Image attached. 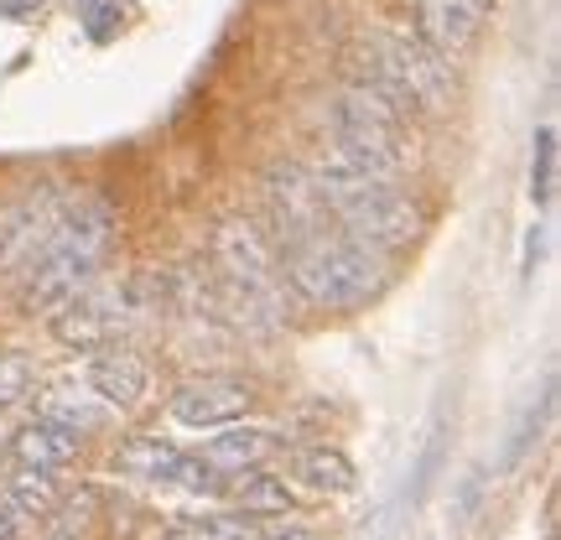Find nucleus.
Masks as SVG:
<instances>
[{"label":"nucleus","instance_id":"1","mask_svg":"<svg viewBox=\"0 0 561 540\" xmlns=\"http://www.w3.org/2000/svg\"><path fill=\"white\" fill-rule=\"evenodd\" d=\"M280 255V276H286V291L307 307H328V312H348V307H364L369 297H380L385 286V261L380 250L359 244L354 234H343L333 219L301 229L297 240L276 244Z\"/></svg>","mask_w":561,"mask_h":540},{"label":"nucleus","instance_id":"2","mask_svg":"<svg viewBox=\"0 0 561 540\" xmlns=\"http://www.w3.org/2000/svg\"><path fill=\"white\" fill-rule=\"evenodd\" d=\"M214 261V291H219L224 322L250 328V333H276L286 322V276L271 234L250 219H224L208 240Z\"/></svg>","mask_w":561,"mask_h":540},{"label":"nucleus","instance_id":"3","mask_svg":"<svg viewBox=\"0 0 561 540\" xmlns=\"http://www.w3.org/2000/svg\"><path fill=\"white\" fill-rule=\"evenodd\" d=\"M110 240H115V208L104 198L79 193V198L68 203L62 223L37 250V261L21 271V307L53 318L73 291H83L89 280L100 276L104 255H110Z\"/></svg>","mask_w":561,"mask_h":540},{"label":"nucleus","instance_id":"4","mask_svg":"<svg viewBox=\"0 0 561 540\" xmlns=\"http://www.w3.org/2000/svg\"><path fill=\"white\" fill-rule=\"evenodd\" d=\"M348 73L364 83L369 94H380L385 104H396L405 115H437L453 104L458 79H453V58L437 53L432 42H421L416 32H364L348 53Z\"/></svg>","mask_w":561,"mask_h":540},{"label":"nucleus","instance_id":"5","mask_svg":"<svg viewBox=\"0 0 561 540\" xmlns=\"http://www.w3.org/2000/svg\"><path fill=\"white\" fill-rule=\"evenodd\" d=\"M312 182H318V198L328 203V214L343 234H354L359 244L380 250V255H396L421 234V203L405 193L401 182L375 177V172H359L339 157H322L318 166H307Z\"/></svg>","mask_w":561,"mask_h":540},{"label":"nucleus","instance_id":"6","mask_svg":"<svg viewBox=\"0 0 561 540\" xmlns=\"http://www.w3.org/2000/svg\"><path fill=\"white\" fill-rule=\"evenodd\" d=\"M328 140L333 157L375 172V177L401 182L416 166V136H411V115L385 104L380 94H369L364 83H343L333 104H328Z\"/></svg>","mask_w":561,"mask_h":540},{"label":"nucleus","instance_id":"7","mask_svg":"<svg viewBox=\"0 0 561 540\" xmlns=\"http://www.w3.org/2000/svg\"><path fill=\"white\" fill-rule=\"evenodd\" d=\"M151 280L136 276V280H89L83 291L62 301L58 312H53V338L62 348H73V354H94V348H110V343H121L125 328H136L140 312H151Z\"/></svg>","mask_w":561,"mask_h":540},{"label":"nucleus","instance_id":"8","mask_svg":"<svg viewBox=\"0 0 561 540\" xmlns=\"http://www.w3.org/2000/svg\"><path fill=\"white\" fill-rule=\"evenodd\" d=\"M73 198H79L73 187H42L32 198L0 208V276H21L26 265L37 261V250L62 223V214H68Z\"/></svg>","mask_w":561,"mask_h":540},{"label":"nucleus","instance_id":"9","mask_svg":"<svg viewBox=\"0 0 561 540\" xmlns=\"http://www.w3.org/2000/svg\"><path fill=\"white\" fill-rule=\"evenodd\" d=\"M250 405H255V390L234 375H203V380L182 384L178 395H172V416L182 426H198V432H214V426H229V421L250 416Z\"/></svg>","mask_w":561,"mask_h":540},{"label":"nucleus","instance_id":"10","mask_svg":"<svg viewBox=\"0 0 561 540\" xmlns=\"http://www.w3.org/2000/svg\"><path fill=\"white\" fill-rule=\"evenodd\" d=\"M83 380H89V390H94L104 405L130 411V405H140V395L151 390V369H146V359H140L136 348L110 343V348H94V359H89V369H83Z\"/></svg>","mask_w":561,"mask_h":540},{"label":"nucleus","instance_id":"11","mask_svg":"<svg viewBox=\"0 0 561 540\" xmlns=\"http://www.w3.org/2000/svg\"><path fill=\"white\" fill-rule=\"evenodd\" d=\"M489 5L494 0H416V37L453 58V53H462L468 42L479 37Z\"/></svg>","mask_w":561,"mask_h":540},{"label":"nucleus","instance_id":"12","mask_svg":"<svg viewBox=\"0 0 561 540\" xmlns=\"http://www.w3.org/2000/svg\"><path fill=\"white\" fill-rule=\"evenodd\" d=\"M11 462H21V468H47V473H62V468H73L83 452V437L79 432H68V426H58V421L47 416H32L21 421L16 432H11Z\"/></svg>","mask_w":561,"mask_h":540},{"label":"nucleus","instance_id":"13","mask_svg":"<svg viewBox=\"0 0 561 540\" xmlns=\"http://www.w3.org/2000/svg\"><path fill=\"white\" fill-rule=\"evenodd\" d=\"M37 416L58 421V426H68V432L89 437V432H104V426H110L115 405H104L100 395L89 390V380H53L47 390H42Z\"/></svg>","mask_w":561,"mask_h":540},{"label":"nucleus","instance_id":"14","mask_svg":"<svg viewBox=\"0 0 561 540\" xmlns=\"http://www.w3.org/2000/svg\"><path fill=\"white\" fill-rule=\"evenodd\" d=\"M219 437H208L198 447V458L214 468V473H250V468H261L265 458H271V432H261V426H214Z\"/></svg>","mask_w":561,"mask_h":540},{"label":"nucleus","instance_id":"15","mask_svg":"<svg viewBox=\"0 0 561 540\" xmlns=\"http://www.w3.org/2000/svg\"><path fill=\"white\" fill-rule=\"evenodd\" d=\"M291 473H297L307 494H328V499H343V494L359 489V473H354L348 452H339V447H301Z\"/></svg>","mask_w":561,"mask_h":540},{"label":"nucleus","instance_id":"16","mask_svg":"<svg viewBox=\"0 0 561 540\" xmlns=\"http://www.w3.org/2000/svg\"><path fill=\"white\" fill-rule=\"evenodd\" d=\"M110 462H115V473H125V479L172 483L182 468V447H172L167 437H125Z\"/></svg>","mask_w":561,"mask_h":540},{"label":"nucleus","instance_id":"17","mask_svg":"<svg viewBox=\"0 0 561 540\" xmlns=\"http://www.w3.org/2000/svg\"><path fill=\"white\" fill-rule=\"evenodd\" d=\"M5 499L16 504L21 515H37V520H47V515H58V509H62V489H58V479H53L47 468H21V462H16Z\"/></svg>","mask_w":561,"mask_h":540},{"label":"nucleus","instance_id":"18","mask_svg":"<svg viewBox=\"0 0 561 540\" xmlns=\"http://www.w3.org/2000/svg\"><path fill=\"white\" fill-rule=\"evenodd\" d=\"M234 504H240L244 515H291V504H297V499H291L286 479L250 468V473H244V483L234 489Z\"/></svg>","mask_w":561,"mask_h":540},{"label":"nucleus","instance_id":"19","mask_svg":"<svg viewBox=\"0 0 561 540\" xmlns=\"http://www.w3.org/2000/svg\"><path fill=\"white\" fill-rule=\"evenodd\" d=\"M551 193H557V130L541 125L536 130V157H530V198L551 203Z\"/></svg>","mask_w":561,"mask_h":540},{"label":"nucleus","instance_id":"20","mask_svg":"<svg viewBox=\"0 0 561 540\" xmlns=\"http://www.w3.org/2000/svg\"><path fill=\"white\" fill-rule=\"evenodd\" d=\"M32 384H37V364L16 348H0V411L16 405L21 395H32Z\"/></svg>","mask_w":561,"mask_h":540},{"label":"nucleus","instance_id":"21","mask_svg":"<svg viewBox=\"0 0 561 540\" xmlns=\"http://www.w3.org/2000/svg\"><path fill=\"white\" fill-rule=\"evenodd\" d=\"M546 411H551V384L541 390V401H530L520 411V421H515V437H510V447H504V468H515V462L530 452V441L541 437V421H546Z\"/></svg>","mask_w":561,"mask_h":540},{"label":"nucleus","instance_id":"22","mask_svg":"<svg viewBox=\"0 0 561 540\" xmlns=\"http://www.w3.org/2000/svg\"><path fill=\"white\" fill-rule=\"evenodd\" d=\"M167 540H255V520H234V515H224V520H198V525L172 530Z\"/></svg>","mask_w":561,"mask_h":540},{"label":"nucleus","instance_id":"23","mask_svg":"<svg viewBox=\"0 0 561 540\" xmlns=\"http://www.w3.org/2000/svg\"><path fill=\"white\" fill-rule=\"evenodd\" d=\"M21 520H26V515H21L16 504L0 494V540H16L21 536Z\"/></svg>","mask_w":561,"mask_h":540},{"label":"nucleus","instance_id":"24","mask_svg":"<svg viewBox=\"0 0 561 540\" xmlns=\"http://www.w3.org/2000/svg\"><path fill=\"white\" fill-rule=\"evenodd\" d=\"M255 540H318V536L301 530V525H280V530H255Z\"/></svg>","mask_w":561,"mask_h":540}]
</instances>
